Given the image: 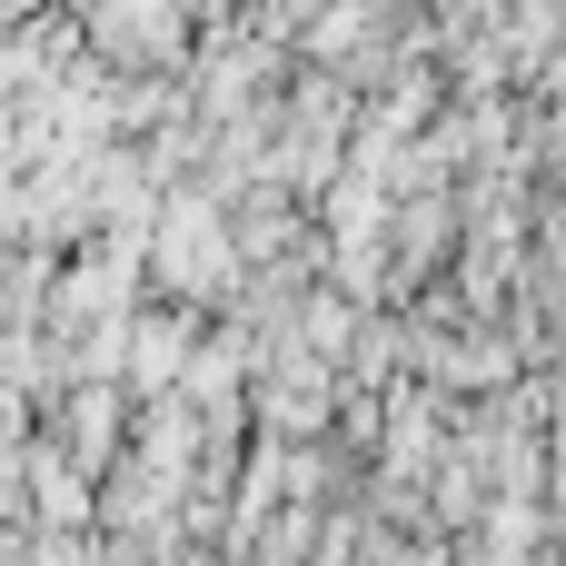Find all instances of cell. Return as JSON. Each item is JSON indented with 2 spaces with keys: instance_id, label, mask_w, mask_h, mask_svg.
<instances>
[{
  "instance_id": "1",
  "label": "cell",
  "mask_w": 566,
  "mask_h": 566,
  "mask_svg": "<svg viewBox=\"0 0 566 566\" xmlns=\"http://www.w3.org/2000/svg\"><path fill=\"white\" fill-rule=\"evenodd\" d=\"M149 269H159V289H179V298L229 289L239 249H229V219H219V199H209V189L159 199V219H149Z\"/></svg>"
},
{
  "instance_id": "2",
  "label": "cell",
  "mask_w": 566,
  "mask_h": 566,
  "mask_svg": "<svg viewBox=\"0 0 566 566\" xmlns=\"http://www.w3.org/2000/svg\"><path fill=\"white\" fill-rule=\"evenodd\" d=\"M189 348H199V328H189V318H169V308H149V318L119 338V368H129L139 388H169V398H179V378H189Z\"/></svg>"
},
{
  "instance_id": "3",
  "label": "cell",
  "mask_w": 566,
  "mask_h": 566,
  "mask_svg": "<svg viewBox=\"0 0 566 566\" xmlns=\"http://www.w3.org/2000/svg\"><path fill=\"white\" fill-rule=\"evenodd\" d=\"M30 507H40L50 527H80V517H90V488H80V458L40 448V458H30Z\"/></svg>"
},
{
  "instance_id": "4",
  "label": "cell",
  "mask_w": 566,
  "mask_h": 566,
  "mask_svg": "<svg viewBox=\"0 0 566 566\" xmlns=\"http://www.w3.org/2000/svg\"><path fill=\"white\" fill-rule=\"evenodd\" d=\"M90 40H99V50H169V40H179V20H169V10H99V20H90Z\"/></svg>"
},
{
  "instance_id": "5",
  "label": "cell",
  "mask_w": 566,
  "mask_h": 566,
  "mask_svg": "<svg viewBox=\"0 0 566 566\" xmlns=\"http://www.w3.org/2000/svg\"><path fill=\"white\" fill-rule=\"evenodd\" d=\"M109 438H119L109 388H80V398H70V448H80V468H90V458H109Z\"/></svg>"
},
{
  "instance_id": "6",
  "label": "cell",
  "mask_w": 566,
  "mask_h": 566,
  "mask_svg": "<svg viewBox=\"0 0 566 566\" xmlns=\"http://www.w3.org/2000/svg\"><path fill=\"white\" fill-rule=\"evenodd\" d=\"M368 30H378V20H368V10H328V20H318V30H308V40H318V50H358V40H368Z\"/></svg>"
}]
</instances>
